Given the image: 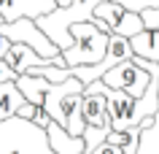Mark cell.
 Returning a JSON list of instances; mask_svg holds the SVG:
<instances>
[{
	"label": "cell",
	"mask_w": 159,
	"mask_h": 154,
	"mask_svg": "<svg viewBox=\"0 0 159 154\" xmlns=\"http://www.w3.org/2000/svg\"><path fill=\"white\" fill-rule=\"evenodd\" d=\"M111 3H119L121 8L132 11V14H143L148 8H159V0H111Z\"/></svg>",
	"instance_id": "14"
},
{
	"label": "cell",
	"mask_w": 159,
	"mask_h": 154,
	"mask_svg": "<svg viewBox=\"0 0 159 154\" xmlns=\"http://www.w3.org/2000/svg\"><path fill=\"white\" fill-rule=\"evenodd\" d=\"M6 62L16 70V76H27V73L35 70V68H46V65H51L49 60L38 57V51L30 49V46H25V43H14L11 51H8V57H6Z\"/></svg>",
	"instance_id": "7"
},
{
	"label": "cell",
	"mask_w": 159,
	"mask_h": 154,
	"mask_svg": "<svg viewBox=\"0 0 159 154\" xmlns=\"http://www.w3.org/2000/svg\"><path fill=\"white\" fill-rule=\"evenodd\" d=\"M140 127H143V133H140L138 154H159V114L154 119H146Z\"/></svg>",
	"instance_id": "12"
},
{
	"label": "cell",
	"mask_w": 159,
	"mask_h": 154,
	"mask_svg": "<svg viewBox=\"0 0 159 154\" xmlns=\"http://www.w3.org/2000/svg\"><path fill=\"white\" fill-rule=\"evenodd\" d=\"M16 78H19V76H16V70L11 68L6 60H0V86L8 84V81H16Z\"/></svg>",
	"instance_id": "16"
},
{
	"label": "cell",
	"mask_w": 159,
	"mask_h": 154,
	"mask_svg": "<svg viewBox=\"0 0 159 154\" xmlns=\"http://www.w3.org/2000/svg\"><path fill=\"white\" fill-rule=\"evenodd\" d=\"M132 51H135V57H140V60H148V62H157L159 65V30L157 33H140V35H135L132 41Z\"/></svg>",
	"instance_id": "11"
},
{
	"label": "cell",
	"mask_w": 159,
	"mask_h": 154,
	"mask_svg": "<svg viewBox=\"0 0 159 154\" xmlns=\"http://www.w3.org/2000/svg\"><path fill=\"white\" fill-rule=\"evenodd\" d=\"M100 22L111 30V35H121L127 41H132L135 35L146 33V25H143L140 14H132V11L121 8L119 3H111V0L100 3L97 11H94V25H100Z\"/></svg>",
	"instance_id": "4"
},
{
	"label": "cell",
	"mask_w": 159,
	"mask_h": 154,
	"mask_svg": "<svg viewBox=\"0 0 159 154\" xmlns=\"http://www.w3.org/2000/svg\"><path fill=\"white\" fill-rule=\"evenodd\" d=\"M102 84L111 86V89H119V92L129 95L132 100H140L143 95L148 92V84H151V73L143 70L135 60L129 62H121L119 68H113L108 76L102 78Z\"/></svg>",
	"instance_id": "5"
},
{
	"label": "cell",
	"mask_w": 159,
	"mask_h": 154,
	"mask_svg": "<svg viewBox=\"0 0 159 154\" xmlns=\"http://www.w3.org/2000/svg\"><path fill=\"white\" fill-rule=\"evenodd\" d=\"M92 154H124V149H121V146H113V143H108V141H105V143H102L100 149H94Z\"/></svg>",
	"instance_id": "18"
},
{
	"label": "cell",
	"mask_w": 159,
	"mask_h": 154,
	"mask_svg": "<svg viewBox=\"0 0 159 154\" xmlns=\"http://www.w3.org/2000/svg\"><path fill=\"white\" fill-rule=\"evenodd\" d=\"M65 116H67V133L73 138H84L86 133V122H84V95H73L65 100Z\"/></svg>",
	"instance_id": "10"
},
{
	"label": "cell",
	"mask_w": 159,
	"mask_h": 154,
	"mask_svg": "<svg viewBox=\"0 0 159 154\" xmlns=\"http://www.w3.org/2000/svg\"><path fill=\"white\" fill-rule=\"evenodd\" d=\"M0 33L6 35L11 43H25L30 49L38 51V57L49 60L54 68H65V60H62V51L49 41V35L43 33L35 19H19L14 25H0Z\"/></svg>",
	"instance_id": "3"
},
{
	"label": "cell",
	"mask_w": 159,
	"mask_h": 154,
	"mask_svg": "<svg viewBox=\"0 0 159 154\" xmlns=\"http://www.w3.org/2000/svg\"><path fill=\"white\" fill-rule=\"evenodd\" d=\"M59 6L57 0H0V16L6 25H14L19 19H38L54 14Z\"/></svg>",
	"instance_id": "6"
},
{
	"label": "cell",
	"mask_w": 159,
	"mask_h": 154,
	"mask_svg": "<svg viewBox=\"0 0 159 154\" xmlns=\"http://www.w3.org/2000/svg\"><path fill=\"white\" fill-rule=\"evenodd\" d=\"M113 133L111 127H86L84 133V143H86V154H92L94 149H100L105 141H108V135Z\"/></svg>",
	"instance_id": "13"
},
{
	"label": "cell",
	"mask_w": 159,
	"mask_h": 154,
	"mask_svg": "<svg viewBox=\"0 0 159 154\" xmlns=\"http://www.w3.org/2000/svg\"><path fill=\"white\" fill-rule=\"evenodd\" d=\"M70 35H73V46L62 51L65 68H89V65L105 62L108 46H111L108 33H102L92 22H84V25H75L70 30Z\"/></svg>",
	"instance_id": "2"
},
{
	"label": "cell",
	"mask_w": 159,
	"mask_h": 154,
	"mask_svg": "<svg viewBox=\"0 0 159 154\" xmlns=\"http://www.w3.org/2000/svg\"><path fill=\"white\" fill-rule=\"evenodd\" d=\"M129 133H111L108 135V143H113V146H121V149H127L129 146Z\"/></svg>",
	"instance_id": "17"
},
{
	"label": "cell",
	"mask_w": 159,
	"mask_h": 154,
	"mask_svg": "<svg viewBox=\"0 0 159 154\" xmlns=\"http://www.w3.org/2000/svg\"><path fill=\"white\" fill-rule=\"evenodd\" d=\"M84 154H86V152H84Z\"/></svg>",
	"instance_id": "22"
},
{
	"label": "cell",
	"mask_w": 159,
	"mask_h": 154,
	"mask_svg": "<svg viewBox=\"0 0 159 154\" xmlns=\"http://www.w3.org/2000/svg\"><path fill=\"white\" fill-rule=\"evenodd\" d=\"M25 103H27V97L22 95V89L16 86V81L3 84L0 86V124L14 119V116H19V111L25 108Z\"/></svg>",
	"instance_id": "9"
},
{
	"label": "cell",
	"mask_w": 159,
	"mask_h": 154,
	"mask_svg": "<svg viewBox=\"0 0 159 154\" xmlns=\"http://www.w3.org/2000/svg\"><path fill=\"white\" fill-rule=\"evenodd\" d=\"M57 6H59V8H70V6H73V0H57Z\"/></svg>",
	"instance_id": "20"
},
{
	"label": "cell",
	"mask_w": 159,
	"mask_h": 154,
	"mask_svg": "<svg viewBox=\"0 0 159 154\" xmlns=\"http://www.w3.org/2000/svg\"><path fill=\"white\" fill-rule=\"evenodd\" d=\"M140 16H143V25H146L148 33H157L159 30V8H148V11H143Z\"/></svg>",
	"instance_id": "15"
},
{
	"label": "cell",
	"mask_w": 159,
	"mask_h": 154,
	"mask_svg": "<svg viewBox=\"0 0 159 154\" xmlns=\"http://www.w3.org/2000/svg\"><path fill=\"white\" fill-rule=\"evenodd\" d=\"M0 25H6V22H3V16H0Z\"/></svg>",
	"instance_id": "21"
},
{
	"label": "cell",
	"mask_w": 159,
	"mask_h": 154,
	"mask_svg": "<svg viewBox=\"0 0 159 154\" xmlns=\"http://www.w3.org/2000/svg\"><path fill=\"white\" fill-rule=\"evenodd\" d=\"M84 122L86 127H111L108 100L97 92H84Z\"/></svg>",
	"instance_id": "8"
},
{
	"label": "cell",
	"mask_w": 159,
	"mask_h": 154,
	"mask_svg": "<svg viewBox=\"0 0 159 154\" xmlns=\"http://www.w3.org/2000/svg\"><path fill=\"white\" fill-rule=\"evenodd\" d=\"M11 46H14V43H11L8 38H6V35L0 33V60H6V57H8V51H11Z\"/></svg>",
	"instance_id": "19"
},
{
	"label": "cell",
	"mask_w": 159,
	"mask_h": 154,
	"mask_svg": "<svg viewBox=\"0 0 159 154\" xmlns=\"http://www.w3.org/2000/svg\"><path fill=\"white\" fill-rule=\"evenodd\" d=\"M0 154H57L49 141V130L14 116L0 124Z\"/></svg>",
	"instance_id": "1"
}]
</instances>
